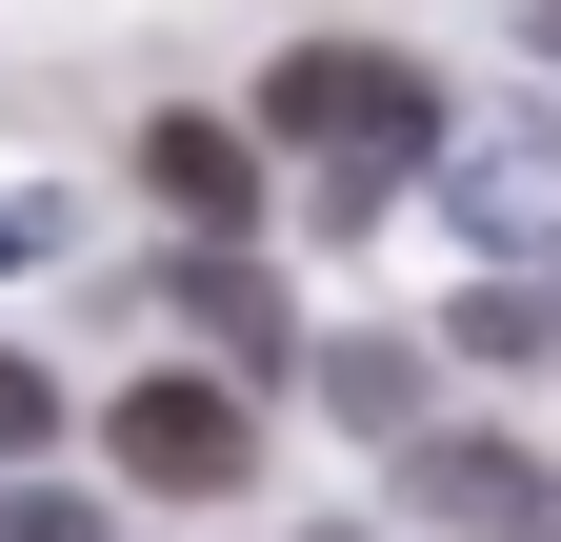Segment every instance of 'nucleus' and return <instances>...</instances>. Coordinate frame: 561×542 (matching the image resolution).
Segmentation results:
<instances>
[{
    "label": "nucleus",
    "mask_w": 561,
    "mask_h": 542,
    "mask_svg": "<svg viewBox=\"0 0 561 542\" xmlns=\"http://www.w3.org/2000/svg\"><path fill=\"white\" fill-rule=\"evenodd\" d=\"M261 121L321 161V201H341V222H362V201H381L401 161H442V81H401L381 41H301V60L261 81Z\"/></svg>",
    "instance_id": "1"
},
{
    "label": "nucleus",
    "mask_w": 561,
    "mask_h": 542,
    "mask_svg": "<svg viewBox=\"0 0 561 542\" xmlns=\"http://www.w3.org/2000/svg\"><path fill=\"white\" fill-rule=\"evenodd\" d=\"M241 462H261V422L221 382H121V483L140 503H241Z\"/></svg>",
    "instance_id": "2"
},
{
    "label": "nucleus",
    "mask_w": 561,
    "mask_h": 542,
    "mask_svg": "<svg viewBox=\"0 0 561 542\" xmlns=\"http://www.w3.org/2000/svg\"><path fill=\"white\" fill-rule=\"evenodd\" d=\"M140 181H161L201 241H241V222H261V142H241V121H140Z\"/></svg>",
    "instance_id": "3"
},
{
    "label": "nucleus",
    "mask_w": 561,
    "mask_h": 542,
    "mask_svg": "<svg viewBox=\"0 0 561 542\" xmlns=\"http://www.w3.org/2000/svg\"><path fill=\"white\" fill-rule=\"evenodd\" d=\"M442 201H461L481 241H561V142H461V161H442Z\"/></svg>",
    "instance_id": "4"
},
{
    "label": "nucleus",
    "mask_w": 561,
    "mask_h": 542,
    "mask_svg": "<svg viewBox=\"0 0 561 542\" xmlns=\"http://www.w3.org/2000/svg\"><path fill=\"white\" fill-rule=\"evenodd\" d=\"M421 503H442V522H502V542L561 522V483H541V462H502V442H421Z\"/></svg>",
    "instance_id": "5"
},
{
    "label": "nucleus",
    "mask_w": 561,
    "mask_h": 542,
    "mask_svg": "<svg viewBox=\"0 0 561 542\" xmlns=\"http://www.w3.org/2000/svg\"><path fill=\"white\" fill-rule=\"evenodd\" d=\"M181 302L221 321V342H261V362H280V282H261L241 241H181Z\"/></svg>",
    "instance_id": "6"
},
{
    "label": "nucleus",
    "mask_w": 561,
    "mask_h": 542,
    "mask_svg": "<svg viewBox=\"0 0 561 542\" xmlns=\"http://www.w3.org/2000/svg\"><path fill=\"white\" fill-rule=\"evenodd\" d=\"M541 342H561L541 282H481V302H461V362H541Z\"/></svg>",
    "instance_id": "7"
},
{
    "label": "nucleus",
    "mask_w": 561,
    "mask_h": 542,
    "mask_svg": "<svg viewBox=\"0 0 561 542\" xmlns=\"http://www.w3.org/2000/svg\"><path fill=\"white\" fill-rule=\"evenodd\" d=\"M0 542H101V503H60V483H21V503H0Z\"/></svg>",
    "instance_id": "8"
},
{
    "label": "nucleus",
    "mask_w": 561,
    "mask_h": 542,
    "mask_svg": "<svg viewBox=\"0 0 561 542\" xmlns=\"http://www.w3.org/2000/svg\"><path fill=\"white\" fill-rule=\"evenodd\" d=\"M41 422H60V382H41V362H0V462H21Z\"/></svg>",
    "instance_id": "9"
},
{
    "label": "nucleus",
    "mask_w": 561,
    "mask_h": 542,
    "mask_svg": "<svg viewBox=\"0 0 561 542\" xmlns=\"http://www.w3.org/2000/svg\"><path fill=\"white\" fill-rule=\"evenodd\" d=\"M541 21H561V0H541Z\"/></svg>",
    "instance_id": "10"
},
{
    "label": "nucleus",
    "mask_w": 561,
    "mask_h": 542,
    "mask_svg": "<svg viewBox=\"0 0 561 542\" xmlns=\"http://www.w3.org/2000/svg\"><path fill=\"white\" fill-rule=\"evenodd\" d=\"M541 542H561V522H541Z\"/></svg>",
    "instance_id": "11"
}]
</instances>
